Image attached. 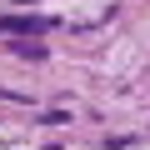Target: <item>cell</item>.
<instances>
[{
	"instance_id": "cell-1",
	"label": "cell",
	"mask_w": 150,
	"mask_h": 150,
	"mask_svg": "<svg viewBox=\"0 0 150 150\" xmlns=\"http://www.w3.org/2000/svg\"><path fill=\"white\" fill-rule=\"evenodd\" d=\"M55 20H45V15H5L0 20V30H50Z\"/></svg>"
},
{
	"instance_id": "cell-2",
	"label": "cell",
	"mask_w": 150,
	"mask_h": 150,
	"mask_svg": "<svg viewBox=\"0 0 150 150\" xmlns=\"http://www.w3.org/2000/svg\"><path fill=\"white\" fill-rule=\"evenodd\" d=\"M20 5H30V0H20Z\"/></svg>"
}]
</instances>
